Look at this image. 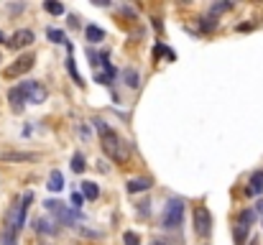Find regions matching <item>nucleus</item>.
<instances>
[{
  "label": "nucleus",
  "mask_w": 263,
  "mask_h": 245,
  "mask_svg": "<svg viewBox=\"0 0 263 245\" xmlns=\"http://www.w3.org/2000/svg\"><path fill=\"white\" fill-rule=\"evenodd\" d=\"M33 230H38V233H46V235L56 233L54 228H49V222H46V220H36V222H33Z\"/></svg>",
  "instance_id": "nucleus-19"
},
{
  "label": "nucleus",
  "mask_w": 263,
  "mask_h": 245,
  "mask_svg": "<svg viewBox=\"0 0 263 245\" xmlns=\"http://www.w3.org/2000/svg\"><path fill=\"white\" fill-rule=\"evenodd\" d=\"M8 102H10V107L15 110V113H20V110H23L26 97H23V92H20V87H13V90L8 92Z\"/></svg>",
  "instance_id": "nucleus-9"
},
{
  "label": "nucleus",
  "mask_w": 263,
  "mask_h": 245,
  "mask_svg": "<svg viewBox=\"0 0 263 245\" xmlns=\"http://www.w3.org/2000/svg\"><path fill=\"white\" fill-rule=\"evenodd\" d=\"M38 156L31 151H0V161L3 164H26V161H36Z\"/></svg>",
  "instance_id": "nucleus-6"
},
{
  "label": "nucleus",
  "mask_w": 263,
  "mask_h": 245,
  "mask_svg": "<svg viewBox=\"0 0 263 245\" xmlns=\"http://www.w3.org/2000/svg\"><path fill=\"white\" fill-rule=\"evenodd\" d=\"M46 210H49V212H54V215L64 222V225H72V228H74V215H72L67 207H64V205L59 202V199H49V202H46Z\"/></svg>",
  "instance_id": "nucleus-8"
},
{
  "label": "nucleus",
  "mask_w": 263,
  "mask_h": 245,
  "mask_svg": "<svg viewBox=\"0 0 263 245\" xmlns=\"http://www.w3.org/2000/svg\"><path fill=\"white\" fill-rule=\"evenodd\" d=\"M100 146H102V151H105L107 159H113V161H118V164H125V161L130 159V148L118 138V133H113V130H107L105 136H100Z\"/></svg>",
  "instance_id": "nucleus-1"
},
{
  "label": "nucleus",
  "mask_w": 263,
  "mask_h": 245,
  "mask_svg": "<svg viewBox=\"0 0 263 245\" xmlns=\"http://www.w3.org/2000/svg\"><path fill=\"white\" fill-rule=\"evenodd\" d=\"M43 10L51 13V15H61L64 13V5L61 3H54V0H46V3H43Z\"/></svg>",
  "instance_id": "nucleus-16"
},
{
  "label": "nucleus",
  "mask_w": 263,
  "mask_h": 245,
  "mask_svg": "<svg viewBox=\"0 0 263 245\" xmlns=\"http://www.w3.org/2000/svg\"><path fill=\"white\" fill-rule=\"evenodd\" d=\"M153 245H164V243H161V240H156V243H153Z\"/></svg>",
  "instance_id": "nucleus-28"
},
{
  "label": "nucleus",
  "mask_w": 263,
  "mask_h": 245,
  "mask_svg": "<svg viewBox=\"0 0 263 245\" xmlns=\"http://www.w3.org/2000/svg\"><path fill=\"white\" fill-rule=\"evenodd\" d=\"M253 220H256V215H253L251 210H246L243 215H240V228H248V225H251Z\"/></svg>",
  "instance_id": "nucleus-21"
},
{
  "label": "nucleus",
  "mask_w": 263,
  "mask_h": 245,
  "mask_svg": "<svg viewBox=\"0 0 263 245\" xmlns=\"http://www.w3.org/2000/svg\"><path fill=\"white\" fill-rule=\"evenodd\" d=\"M33 41H36L33 31H28V28H20V31H15V33L8 38V46H10V49H26V46H31Z\"/></svg>",
  "instance_id": "nucleus-7"
},
{
  "label": "nucleus",
  "mask_w": 263,
  "mask_h": 245,
  "mask_svg": "<svg viewBox=\"0 0 263 245\" xmlns=\"http://www.w3.org/2000/svg\"><path fill=\"white\" fill-rule=\"evenodd\" d=\"M251 194H263V171H256L251 176V187H248Z\"/></svg>",
  "instance_id": "nucleus-13"
},
{
  "label": "nucleus",
  "mask_w": 263,
  "mask_h": 245,
  "mask_svg": "<svg viewBox=\"0 0 263 245\" xmlns=\"http://www.w3.org/2000/svg\"><path fill=\"white\" fill-rule=\"evenodd\" d=\"M123 79H125V84H128V87H133V90L141 84V74L133 69V66H128V69L123 72Z\"/></svg>",
  "instance_id": "nucleus-11"
},
{
  "label": "nucleus",
  "mask_w": 263,
  "mask_h": 245,
  "mask_svg": "<svg viewBox=\"0 0 263 245\" xmlns=\"http://www.w3.org/2000/svg\"><path fill=\"white\" fill-rule=\"evenodd\" d=\"M33 64H36V56L33 54H23V56H18L8 69H5V77H23L26 72H31L33 69Z\"/></svg>",
  "instance_id": "nucleus-5"
},
{
  "label": "nucleus",
  "mask_w": 263,
  "mask_h": 245,
  "mask_svg": "<svg viewBox=\"0 0 263 245\" xmlns=\"http://www.w3.org/2000/svg\"><path fill=\"white\" fill-rule=\"evenodd\" d=\"M72 171H74V174H82V171H84V156H82V153H74V156H72Z\"/></svg>",
  "instance_id": "nucleus-18"
},
{
  "label": "nucleus",
  "mask_w": 263,
  "mask_h": 245,
  "mask_svg": "<svg viewBox=\"0 0 263 245\" xmlns=\"http://www.w3.org/2000/svg\"><path fill=\"white\" fill-rule=\"evenodd\" d=\"M18 87H20V92H23L26 102H31V105H41L49 97V90L41 82H20Z\"/></svg>",
  "instance_id": "nucleus-3"
},
{
  "label": "nucleus",
  "mask_w": 263,
  "mask_h": 245,
  "mask_svg": "<svg viewBox=\"0 0 263 245\" xmlns=\"http://www.w3.org/2000/svg\"><path fill=\"white\" fill-rule=\"evenodd\" d=\"M123 243H125V245H141L138 235H136V233H130V230H128V233H123Z\"/></svg>",
  "instance_id": "nucleus-20"
},
{
  "label": "nucleus",
  "mask_w": 263,
  "mask_h": 245,
  "mask_svg": "<svg viewBox=\"0 0 263 245\" xmlns=\"http://www.w3.org/2000/svg\"><path fill=\"white\" fill-rule=\"evenodd\" d=\"M82 197L84 199H97L100 197V187L95 182H82Z\"/></svg>",
  "instance_id": "nucleus-10"
},
{
  "label": "nucleus",
  "mask_w": 263,
  "mask_h": 245,
  "mask_svg": "<svg viewBox=\"0 0 263 245\" xmlns=\"http://www.w3.org/2000/svg\"><path fill=\"white\" fill-rule=\"evenodd\" d=\"M46 187H49L51 192H61V189H64V176H61V171H51Z\"/></svg>",
  "instance_id": "nucleus-14"
},
{
  "label": "nucleus",
  "mask_w": 263,
  "mask_h": 245,
  "mask_svg": "<svg viewBox=\"0 0 263 245\" xmlns=\"http://www.w3.org/2000/svg\"><path fill=\"white\" fill-rule=\"evenodd\" d=\"M202 28H205V31H212V28H215V20H212V18H202Z\"/></svg>",
  "instance_id": "nucleus-25"
},
{
  "label": "nucleus",
  "mask_w": 263,
  "mask_h": 245,
  "mask_svg": "<svg viewBox=\"0 0 263 245\" xmlns=\"http://www.w3.org/2000/svg\"><path fill=\"white\" fill-rule=\"evenodd\" d=\"M230 8H233L230 3H215V5H212V13H225V10H230Z\"/></svg>",
  "instance_id": "nucleus-23"
},
{
  "label": "nucleus",
  "mask_w": 263,
  "mask_h": 245,
  "mask_svg": "<svg viewBox=\"0 0 263 245\" xmlns=\"http://www.w3.org/2000/svg\"><path fill=\"white\" fill-rule=\"evenodd\" d=\"M194 230H197L200 238H207L212 233V215H210V210L205 205H200L194 210Z\"/></svg>",
  "instance_id": "nucleus-4"
},
{
  "label": "nucleus",
  "mask_w": 263,
  "mask_h": 245,
  "mask_svg": "<svg viewBox=\"0 0 263 245\" xmlns=\"http://www.w3.org/2000/svg\"><path fill=\"white\" fill-rule=\"evenodd\" d=\"M0 43H8V38H5V33L0 31Z\"/></svg>",
  "instance_id": "nucleus-27"
},
{
  "label": "nucleus",
  "mask_w": 263,
  "mask_h": 245,
  "mask_svg": "<svg viewBox=\"0 0 263 245\" xmlns=\"http://www.w3.org/2000/svg\"><path fill=\"white\" fill-rule=\"evenodd\" d=\"M87 41H90V43H97V41H102L105 38V31L102 28H97V26H87Z\"/></svg>",
  "instance_id": "nucleus-15"
},
{
  "label": "nucleus",
  "mask_w": 263,
  "mask_h": 245,
  "mask_svg": "<svg viewBox=\"0 0 263 245\" xmlns=\"http://www.w3.org/2000/svg\"><path fill=\"white\" fill-rule=\"evenodd\" d=\"M74 26H79V18L77 15H69V28H74Z\"/></svg>",
  "instance_id": "nucleus-26"
},
{
  "label": "nucleus",
  "mask_w": 263,
  "mask_h": 245,
  "mask_svg": "<svg viewBox=\"0 0 263 245\" xmlns=\"http://www.w3.org/2000/svg\"><path fill=\"white\" fill-rule=\"evenodd\" d=\"M182 217H184V202L182 199H169L164 215H161V228L164 230H174L182 225Z\"/></svg>",
  "instance_id": "nucleus-2"
},
{
  "label": "nucleus",
  "mask_w": 263,
  "mask_h": 245,
  "mask_svg": "<svg viewBox=\"0 0 263 245\" xmlns=\"http://www.w3.org/2000/svg\"><path fill=\"white\" fill-rule=\"evenodd\" d=\"M82 202H84V197H82V192H72V205L79 210L82 207Z\"/></svg>",
  "instance_id": "nucleus-22"
},
{
  "label": "nucleus",
  "mask_w": 263,
  "mask_h": 245,
  "mask_svg": "<svg viewBox=\"0 0 263 245\" xmlns=\"http://www.w3.org/2000/svg\"><path fill=\"white\" fill-rule=\"evenodd\" d=\"M146 189H151V179H130V182H128V192H130V194L146 192Z\"/></svg>",
  "instance_id": "nucleus-12"
},
{
  "label": "nucleus",
  "mask_w": 263,
  "mask_h": 245,
  "mask_svg": "<svg viewBox=\"0 0 263 245\" xmlns=\"http://www.w3.org/2000/svg\"><path fill=\"white\" fill-rule=\"evenodd\" d=\"M46 36H49L54 43H69V41H67V36H64V31H59V28H49V31H46Z\"/></svg>",
  "instance_id": "nucleus-17"
},
{
  "label": "nucleus",
  "mask_w": 263,
  "mask_h": 245,
  "mask_svg": "<svg viewBox=\"0 0 263 245\" xmlns=\"http://www.w3.org/2000/svg\"><path fill=\"white\" fill-rule=\"evenodd\" d=\"M92 125L97 128V133H100V136H105V133H107V130H110V128H107V125H105V120H92Z\"/></svg>",
  "instance_id": "nucleus-24"
}]
</instances>
